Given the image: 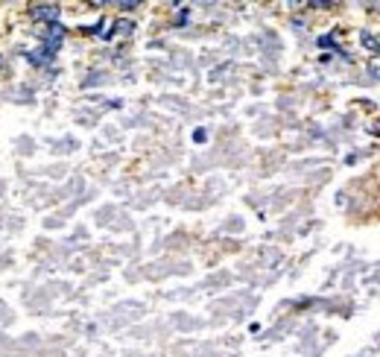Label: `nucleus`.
Masks as SVG:
<instances>
[{
  "label": "nucleus",
  "mask_w": 380,
  "mask_h": 357,
  "mask_svg": "<svg viewBox=\"0 0 380 357\" xmlns=\"http://www.w3.org/2000/svg\"><path fill=\"white\" fill-rule=\"evenodd\" d=\"M32 18H36V21H50V24H56V21H59V6H53V4L32 6Z\"/></svg>",
  "instance_id": "obj_1"
},
{
  "label": "nucleus",
  "mask_w": 380,
  "mask_h": 357,
  "mask_svg": "<svg viewBox=\"0 0 380 357\" xmlns=\"http://www.w3.org/2000/svg\"><path fill=\"white\" fill-rule=\"evenodd\" d=\"M360 44L366 47V50H372V53H377V56H380V41L372 36V32H360Z\"/></svg>",
  "instance_id": "obj_2"
},
{
  "label": "nucleus",
  "mask_w": 380,
  "mask_h": 357,
  "mask_svg": "<svg viewBox=\"0 0 380 357\" xmlns=\"http://www.w3.org/2000/svg\"><path fill=\"white\" fill-rule=\"evenodd\" d=\"M369 74H372V76H374V79H380V56H377V59H372V62H369Z\"/></svg>",
  "instance_id": "obj_3"
},
{
  "label": "nucleus",
  "mask_w": 380,
  "mask_h": 357,
  "mask_svg": "<svg viewBox=\"0 0 380 357\" xmlns=\"http://www.w3.org/2000/svg\"><path fill=\"white\" fill-rule=\"evenodd\" d=\"M372 135H380V118L372 123Z\"/></svg>",
  "instance_id": "obj_4"
}]
</instances>
